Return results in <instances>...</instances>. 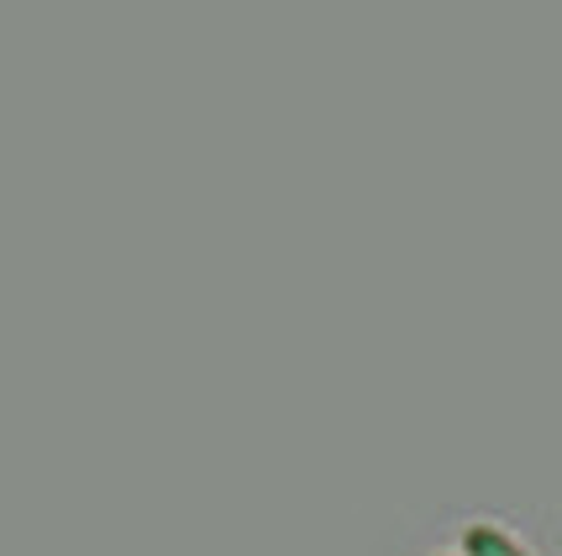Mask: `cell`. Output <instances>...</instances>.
<instances>
[{
	"label": "cell",
	"instance_id": "cell-1",
	"mask_svg": "<svg viewBox=\"0 0 562 556\" xmlns=\"http://www.w3.org/2000/svg\"><path fill=\"white\" fill-rule=\"evenodd\" d=\"M368 556H558L552 504H426L394 514Z\"/></svg>",
	"mask_w": 562,
	"mask_h": 556
}]
</instances>
